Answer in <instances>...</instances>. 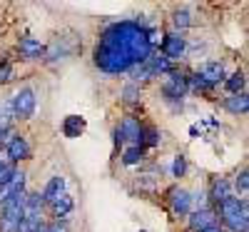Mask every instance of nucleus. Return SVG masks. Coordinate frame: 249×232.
I'll return each mask as SVG.
<instances>
[{
	"mask_svg": "<svg viewBox=\"0 0 249 232\" xmlns=\"http://www.w3.org/2000/svg\"><path fill=\"white\" fill-rule=\"evenodd\" d=\"M187 50V40L182 33H170L162 38V58H167L170 62L172 60H179Z\"/></svg>",
	"mask_w": 249,
	"mask_h": 232,
	"instance_id": "423d86ee",
	"label": "nucleus"
},
{
	"mask_svg": "<svg viewBox=\"0 0 249 232\" xmlns=\"http://www.w3.org/2000/svg\"><path fill=\"white\" fill-rule=\"evenodd\" d=\"M50 207H53V215L60 220V217H68V215L72 213L75 202H72V197H70L68 193H62V195H60V197H57V200H55Z\"/></svg>",
	"mask_w": 249,
	"mask_h": 232,
	"instance_id": "dca6fc26",
	"label": "nucleus"
},
{
	"mask_svg": "<svg viewBox=\"0 0 249 232\" xmlns=\"http://www.w3.org/2000/svg\"><path fill=\"white\" fill-rule=\"evenodd\" d=\"M18 50H20V55H23L25 60H40L45 55V45L40 43V40H35V38H23L18 43Z\"/></svg>",
	"mask_w": 249,
	"mask_h": 232,
	"instance_id": "9b49d317",
	"label": "nucleus"
},
{
	"mask_svg": "<svg viewBox=\"0 0 249 232\" xmlns=\"http://www.w3.org/2000/svg\"><path fill=\"white\" fill-rule=\"evenodd\" d=\"M202 232H224V227L217 222V225H210V227H207V230H202Z\"/></svg>",
	"mask_w": 249,
	"mask_h": 232,
	"instance_id": "a878e982",
	"label": "nucleus"
},
{
	"mask_svg": "<svg viewBox=\"0 0 249 232\" xmlns=\"http://www.w3.org/2000/svg\"><path fill=\"white\" fill-rule=\"evenodd\" d=\"M247 177H249V173L242 170V173L237 175V180H234V187H237L239 195H247V190H249V180H247Z\"/></svg>",
	"mask_w": 249,
	"mask_h": 232,
	"instance_id": "b1692460",
	"label": "nucleus"
},
{
	"mask_svg": "<svg viewBox=\"0 0 249 232\" xmlns=\"http://www.w3.org/2000/svg\"><path fill=\"white\" fill-rule=\"evenodd\" d=\"M187 85H192L197 93H212V90H214V88L210 85V82H204L199 75H195V77H187Z\"/></svg>",
	"mask_w": 249,
	"mask_h": 232,
	"instance_id": "412c9836",
	"label": "nucleus"
},
{
	"mask_svg": "<svg viewBox=\"0 0 249 232\" xmlns=\"http://www.w3.org/2000/svg\"><path fill=\"white\" fill-rule=\"evenodd\" d=\"M167 200H170V207H172L175 215H187V213H190V207H192V195L187 193V190H182V187L170 190Z\"/></svg>",
	"mask_w": 249,
	"mask_h": 232,
	"instance_id": "6e6552de",
	"label": "nucleus"
},
{
	"mask_svg": "<svg viewBox=\"0 0 249 232\" xmlns=\"http://www.w3.org/2000/svg\"><path fill=\"white\" fill-rule=\"evenodd\" d=\"M219 215L227 230L232 232H249V207L247 200L239 197H230L219 205Z\"/></svg>",
	"mask_w": 249,
	"mask_h": 232,
	"instance_id": "f03ea898",
	"label": "nucleus"
},
{
	"mask_svg": "<svg viewBox=\"0 0 249 232\" xmlns=\"http://www.w3.org/2000/svg\"><path fill=\"white\" fill-rule=\"evenodd\" d=\"M142 122L137 117H124L120 122V128L115 130V142L117 145H124V142H132V145H140V137H142Z\"/></svg>",
	"mask_w": 249,
	"mask_h": 232,
	"instance_id": "7ed1b4c3",
	"label": "nucleus"
},
{
	"mask_svg": "<svg viewBox=\"0 0 249 232\" xmlns=\"http://www.w3.org/2000/svg\"><path fill=\"white\" fill-rule=\"evenodd\" d=\"M184 173H187V157L177 155L172 162V177H184Z\"/></svg>",
	"mask_w": 249,
	"mask_h": 232,
	"instance_id": "4be33fe9",
	"label": "nucleus"
},
{
	"mask_svg": "<svg viewBox=\"0 0 249 232\" xmlns=\"http://www.w3.org/2000/svg\"><path fill=\"white\" fill-rule=\"evenodd\" d=\"M210 197H212L217 205H222L224 200H230V197H232V182L224 180V177L212 180V185H210Z\"/></svg>",
	"mask_w": 249,
	"mask_h": 232,
	"instance_id": "f8f14e48",
	"label": "nucleus"
},
{
	"mask_svg": "<svg viewBox=\"0 0 249 232\" xmlns=\"http://www.w3.org/2000/svg\"><path fill=\"white\" fill-rule=\"evenodd\" d=\"M5 150H8V157H10V165L13 162H20V160H28L30 157V142L23 137V135H13L5 145Z\"/></svg>",
	"mask_w": 249,
	"mask_h": 232,
	"instance_id": "0eeeda50",
	"label": "nucleus"
},
{
	"mask_svg": "<svg viewBox=\"0 0 249 232\" xmlns=\"http://www.w3.org/2000/svg\"><path fill=\"white\" fill-rule=\"evenodd\" d=\"M224 108L230 110V113H234V115H247V110H249V97H247V93L230 95V97L224 100Z\"/></svg>",
	"mask_w": 249,
	"mask_h": 232,
	"instance_id": "2eb2a0df",
	"label": "nucleus"
},
{
	"mask_svg": "<svg viewBox=\"0 0 249 232\" xmlns=\"http://www.w3.org/2000/svg\"><path fill=\"white\" fill-rule=\"evenodd\" d=\"M172 23H175V28L184 30V28H190V25H192V15L187 13V10H177V13L172 15Z\"/></svg>",
	"mask_w": 249,
	"mask_h": 232,
	"instance_id": "aec40b11",
	"label": "nucleus"
},
{
	"mask_svg": "<svg viewBox=\"0 0 249 232\" xmlns=\"http://www.w3.org/2000/svg\"><path fill=\"white\" fill-rule=\"evenodd\" d=\"M13 77H15V68L10 65V62H0V85L10 82Z\"/></svg>",
	"mask_w": 249,
	"mask_h": 232,
	"instance_id": "5701e85b",
	"label": "nucleus"
},
{
	"mask_svg": "<svg viewBox=\"0 0 249 232\" xmlns=\"http://www.w3.org/2000/svg\"><path fill=\"white\" fill-rule=\"evenodd\" d=\"M142 232H144V230H142Z\"/></svg>",
	"mask_w": 249,
	"mask_h": 232,
	"instance_id": "cd10ccee",
	"label": "nucleus"
},
{
	"mask_svg": "<svg viewBox=\"0 0 249 232\" xmlns=\"http://www.w3.org/2000/svg\"><path fill=\"white\" fill-rule=\"evenodd\" d=\"M187 90H190V85H187V77L177 70H172L167 75V80H164V85H162V95L167 97L170 102H177L187 95Z\"/></svg>",
	"mask_w": 249,
	"mask_h": 232,
	"instance_id": "20e7f679",
	"label": "nucleus"
},
{
	"mask_svg": "<svg viewBox=\"0 0 249 232\" xmlns=\"http://www.w3.org/2000/svg\"><path fill=\"white\" fill-rule=\"evenodd\" d=\"M140 97V88L137 85H127V88H124V100H127V102H135Z\"/></svg>",
	"mask_w": 249,
	"mask_h": 232,
	"instance_id": "393cba45",
	"label": "nucleus"
},
{
	"mask_svg": "<svg viewBox=\"0 0 249 232\" xmlns=\"http://www.w3.org/2000/svg\"><path fill=\"white\" fill-rule=\"evenodd\" d=\"M210 225H217V215H214V210L210 207H202V210H195V213H190V227L202 232L207 230Z\"/></svg>",
	"mask_w": 249,
	"mask_h": 232,
	"instance_id": "9d476101",
	"label": "nucleus"
},
{
	"mask_svg": "<svg viewBox=\"0 0 249 232\" xmlns=\"http://www.w3.org/2000/svg\"><path fill=\"white\" fill-rule=\"evenodd\" d=\"M35 232H45V225H43V227H37V230H35Z\"/></svg>",
	"mask_w": 249,
	"mask_h": 232,
	"instance_id": "bb28decb",
	"label": "nucleus"
},
{
	"mask_svg": "<svg viewBox=\"0 0 249 232\" xmlns=\"http://www.w3.org/2000/svg\"><path fill=\"white\" fill-rule=\"evenodd\" d=\"M142 155H144V150H142L140 145H130L127 150L122 153V162H124V165H137V162L142 160Z\"/></svg>",
	"mask_w": 249,
	"mask_h": 232,
	"instance_id": "a211bd4d",
	"label": "nucleus"
},
{
	"mask_svg": "<svg viewBox=\"0 0 249 232\" xmlns=\"http://www.w3.org/2000/svg\"><path fill=\"white\" fill-rule=\"evenodd\" d=\"M150 55H152V43H150L147 28L135 23V20L112 23L100 35L95 53H92L95 65L107 75L127 73L135 65L144 62Z\"/></svg>",
	"mask_w": 249,
	"mask_h": 232,
	"instance_id": "f257e3e1",
	"label": "nucleus"
},
{
	"mask_svg": "<svg viewBox=\"0 0 249 232\" xmlns=\"http://www.w3.org/2000/svg\"><path fill=\"white\" fill-rule=\"evenodd\" d=\"M62 193H65V177H50V182L45 185V190H43V195H40V197H43V202L45 205H53Z\"/></svg>",
	"mask_w": 249,
	"mask_h": 232,
	"instance_id": "ddd939ff",
	"label": "nucleus"
},
{
	"mask_svg": "<svg viewBox=\"0 0 249 232\" xmlns=\"http://www.w3.org/2000/svg\"><path fill=\"white\" fill-rule=\"evenodd\" d=\"M244 85H247V77H244V73H242V70H237V73H234V75H230V77H224V88L230 90L232 95L244 93Z\"/></svg>",
	"mask_w": 249,
	"mask_h": 232,
	"instance_id": "f3484780",
	"label": "nucleus"
},
{
	"mask_svg": "<svg viewBox=\"0 0 249 232\" xmlns=\"http://www.w3.org/2000/svg\"><path fill=\"white\" fill-rule=\"evenodd\" d=\"M82 133H85V117L80 115H68L65 120H62V135L65 137H80Z\"/></svg>",
	"mask_w": 249,
	"mask_h": 232,
	"instance_id": "4468645a",
	"label": "nucleus"
},
{
	"mask_svg": "<svg viewBox=\"0 0 249 232\" xmlns=\"http://www.w3.org/2000/svg\"><path fill=\"white\" fill-rule=\"evenodd\" d=\"M35 93L30 90V88H23L15 97H13V115L15 117H20V120H28V117H33V113H35Z\"/></svg>",
	"mask_w": 249,
	"mask_h": 232,
	"instance_id": "39448f33",
	"label": "nucleus"
},
{
	"mask_svg": "<svg viewBox=\"0 0 249 232\" xmlns=\"http://www.w3.org/2000/svg\"><path fill=\"white\" fill-rule=\"evenodd\" d=\"M204 82H210V85L214 88V85H219V82H224V65L222 62H217V60H212V62H204V65L199 68V73H197Z\"/></svg>",
	"mask_w": 249,
	"mask_h": 232,
	"instance_id": "1a4fd4ad",
	"label": "nucleus"
},
{
	"mask_svg": "<svg viewBox=\"0 0 249 232\" xmlns=\"http://www.w3.org/2000/svg\"><path fill=\"white\" fill-rule=\"evenodd\" d=\"M160 142V133L155 128H147V130H142V137H140V147L144 150V147H155Z\"/></svg>",
	"mask_w": 249,
	"mask_h": 232,
	"instance_id": "6ab92c4d",
	"label": "nucleus"
}]
</instances>
